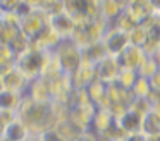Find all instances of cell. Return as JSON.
<instances>
[{
	"mask_svg": "<svg viewBox=\"0 0 160 141\" xmlns=\"http://www.w3.org/2000/svg\"><path fill=\"white\" fill-rule=\"evenodd\" d=\"M103 43H105L107 55L117 57V55H121L122 52L128 48V45L131 43L129 31L122 29V28H114V29L107 31V36H105Z\"/></svg>",
	"mask_w": 160,
	"mask_h": 141,
	"instance_id": "1",
	"label": "cell"
},
{
	"mask_svg": "<svg viewBox=\"0 0 160 141\" xmlns=\"http://www.w3.org/2000/svg\"><path fill=\"white\" fill-rule=\"evenodd\" d=\"M141 120H143V115L139 112H136L134 108H131V107L117 115V122L126 136L141 133Z\"/></svg>",
	"mask_w": 160,
	"mask_h": 141,
	"instance_id": "2",
	"label": "cell"
},
{
	"mask_svg": "<svg viewBox=\"0 0 160 141\" xmlns=\"http://www.w3.org/2000/svg\"><path fill=\"white\" fill-rule=\"evenodd\" d=\"M141 133L145 136H152V134H160V113L155 110H148L143 115L141 120Z\"/></svg>",
	"mask_w": 160,
	"mask_h": 141,
	"instance_id": "3",
	"label": "cell"
},
{
	"mask_svg": "<svg viewBox=\"0 0 160 141\" xmlns=\"http://www.w3.org/2000/svg\"><path fill=\"white\" fill-rule=\"evenodd\" d=\"M76 141H100V138H97L95 134L91 133H83L76 138Z\"/></svg>",
	"mask_w": 160,
	"mask_h": 141,
	"instance_id": "4",
	"label": "cell"
},
{
	"mask_svg": "<svg viewBox=\"0 0 160 141\" xmlns=\"http://www.w3.org/2000/svg\"><path fill=\"white\" fill-rule=\"evenodd\" d=\"M126 141H146V136L143 133L129 134V136H126Z\"/></svg>",
	"mask_w": 160,
	"mask_h": 141,
	"instance_id": "5",
	"label": "cell"
},
{
	"mask_svg": "<svg viewBox=\"0 0 160 141\" xmlns=\"http://www.w3.org/2000/svg\"><path fill=\"white\" fill-rule=\"evenodd\" d=\"M146 2H148L152 12H155V14L160 12V0H146ZM155 14H153V16H155Z\"/></svg>",
	"mask_w": 160,
	"mask_h": 141,
	"instance_id": "6",
	"label": "cell"
},
{
	"mask_svg": "<svg viewBox=\"0 0 160 141\" xmlns=\"http://www.w3.org/2000/svg\"><path fill=\"white\" fill-rule=\"evenodd\" d=\"M146 141H160V134H152V136H146Z\"/></svg>",
	"mask_w": 160,
	"mask_h": 141,
	"instance_id": "7",
	"label": "cell"
},
{
	"mask_svg": "<svg viewBox=\"0 0 160 141\" xmlns=\"http://www.w3.org/2000/svg\"><path fill=\"white\" fill-rule=\"evenodd\" d=\"M155 23H157V24H160V12H158V14H155Z\"/></svg>",
	"mask_w": 160,
	"mask_h": 141,
	"instance_id": "8",
	"label": "cell"
}]
</instances>
